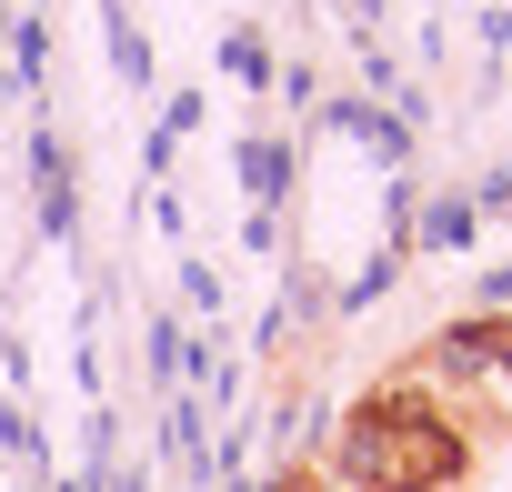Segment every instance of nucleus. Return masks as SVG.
Segmentation results:
<instances>
[{"label":"nucleus","instance_id":"f257e3e1","mask_svg":"<svg viewBox=\"0 0 512 492\" xmlns=\"http://www.w3.org/2000/svg\"><path fill=\"white\" fill-rule=\"evenodd\" d=\"M462 472V432L442 412H422L412 392H382L352 412L342 432V482L352 492H442Z\"/></svg>","mask_w":512,"mask_h":492}]
</instances>
